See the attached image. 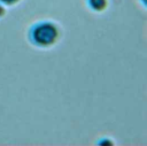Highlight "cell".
I'll return each instance as SVG.
<instances>
[{
	"label": "cell",
	"mask_w": 147,
	"mask_h": 146,
	"mask_svg": "<svg viewBox=\"0 0 147 146\" xmlns=\"http://www.w3.org/2000/svg\"><path fill=\"white\" fill-rule=\"evenodd\" d=\"M34 33V41L40 44V45H47L51 44L55 40L56 38V29L48 23L39 24L36 26V30L33 31Z\"/></svg>",
	"instance_id": "cell-1"
},
{
	"label": "cell",
	"mask_w": 147,
	"mask_h": 146,
	"mask_svg": "<svg viewBox=\"0 0 147 146\" xmlns=\"http://www.w3.org/2000/svg\"><path fill=\"white\" fill-rule=\"evenodd\" d=\"M90 2H91V7L95 9H102L106 5V0H90Z\"/></svg>",
	"instance_id": "cell-2"
},
{
	"label": "cell",
	"mask_w": 147,
	"mask_h": 146,
	"mask_svg": "<svg viewBox=\"0 0 147 146\" xmlns=\"http://www.w3.org/2000/svg\"><path fill=\"white\" fill-rule=\"evenodd\" d=\"M1 1L7 2V3H13V2H14V1H16V0H1Z\"/></svg>",
	"instance_id": "cell-3"
}]
</instances>
